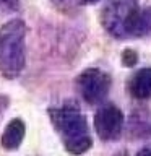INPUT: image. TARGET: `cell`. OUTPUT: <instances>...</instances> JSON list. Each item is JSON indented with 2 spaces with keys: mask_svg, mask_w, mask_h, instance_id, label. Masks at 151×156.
Segmentation results:
<instances>
[{
  "mask_svg": "<svg viewBox=\"0 0 151 156\" xmlns=\"http://www.w3.org/2000/svg\"><path fill=\"white\" fill-rule=\"evenodd\" d=\"M26 23L13 18L0 26V73L7 80L21 75L26 65Z\"/></svg>",
  "mask_w": 151,
  "mask_h": 156,
  "instance_id": "obj_2",
  "label": "cell"
},
{
  "mask_svg": "<svg viewBox=\"0 0 151 156\" xmlns=\"http://www.w3.org/2000/svg\"><path fill=\"white\" fill-rule=\"evenodd\" d=\"M130 94L136 99H151V68H140L128 83Z\"/></svg>",
  "mask_w": 151,
  "mask_h": 156,
  "instance_id": "obj_8",
  "label": "cell"
},
{
  "mask_svg": "<svg viewBox=\"0 0 151 156\" xmlns=\"http://www.w3.org/2000/svg\"><path fill=\"white\" fill-rule=\"evenodd\" d=\"M122 60H124L125 67H133L136 60H138V57H136L135 51H130V49H127V51L124 52V55H122Z\"/></svg>",
  "mask_w": 151,
  "mask_h": 156,
  "instance_id": "obj_9",
  "label": "cell"
},
{
  "mask_svg": "<svg viewBox=\"0 0 151 156\" xmlns=\"http://www.w3.org/2000/svg\"><path fill=\"white\" fill-rule=\"evenodd\" d=\"M135 156H151V145L143 146V148H141V150H140Z\"/></svg>",
  "mask_w": 151,
  "mask_h": 156,
  "instance_id": "obj_11",
  "label": "cell"
},
{
  "mask_svg": "<svg viewBox=\"0 0 151 156\" xmlns=\"http://www.w3.org/2000/svg\"><path fill=\"white\" fill-rule=\"evenodd\" d=\"M138 8V0H107L101 12V23L111 36L125 39L127 26Z\"/></svg>",
  "mask_w": 151,
  "mask_h": 156,
  "instance_id": "obj_3",
  "label": "cell"
},
{
  "mask_svg": "<svg viewBox=\"0 0 151 156\" xmlns=\"http://www.w3.org/2000/svg\"><path fill=\"white\" fill-rule=\"evenodd\" d=\"M94 132L101 140H117L124 130V114L114 104H104L94 114Z\"/></svg>",
  "mask_w": 151,
  "mask_h": 156,
  "instance_id": "obj_5",
  "label": "cell"
},
{
  "mask_svg": "<svg viewBox=\"0 0 151 156\" xmlns=\"http://www.w3.org/2000/svg\"><path fill=\"white\" fill-rule=\"evenodd\" d=\"M49 117L63 146L72 154H83L91 148L93 138L85 114L73 102L49 109Z\"/></svg>",
  "mask_w": 151,
  "mask_h": 156,
  "instance_id": "obj_1",
  "label": "cell"
},
{
  "mask_svg": "<svg viewBox=\"0 0 151 156\" xmlns=\"http://www.w3.org/2000/svg\"><path fill=\"white\" fill-rule=\"evenodd\" d=\"M51 2H54V3H63L65 0H51Z\"/></svg>",
  "mask_w": 151,
  "mask_h": 156,
  "instance_id": "obj_13",
  "label": "cell"
},
{
  "mask_svg": "<svg viewBox=\"0 0 151 156\" xmlns=\"http://www.w3.org/2000/svg\"><path fill=\"white\" fill-rule=\"evenodd\" d=\"M24 133H26V125L21 119H12L5 127L3 133H2V146L8 151L18 150L19 145L24 140Z\"/></svg>",
  "mask_w": 151,
  "mask_h": 156,
  "instance_id": "obj_7",
  "label": "cell"
},
{
  "mask_svg": "<svg viewBox=\"0 0 151 156\" xmlns=\"http://www.w3.org/2000/svg\"><path fill=\"white\" fill-rule=\"evenodd\" d=\"M151 36V7L138 8L130 20L125 37H148Z\"/></svg>",
  "mask_w": 151,
  "mask_h": 156,
  "instance_id": "obj_6",
  "label": "cell"
},
{
  "mask_svg": "<svg viewBox=\"0 0 151 156\" xmlns=\"http://www.w3.org/2000/svg\"><path fill=\"white\" fill-rule=\"evenodd\" d=\"M97 2H99V0H80V3H83V5H94Z\"/></svg>",
  "mask_w": 151,
  "mask_h": 156,
  "instance_id": "obj_12",
  "label": "cell"
},
{
  "mask_svg": "<svg viewBox=\"0 0 151 156\" xmlns=\"http://www.w3.org/2000/svg\"><path fill=\"white\" fill-rule=\"evenodd\" d=\"M8 104H10V99H8V96H5V94H0V119H2V115L5 114V111L8 109Z\"/></svg>",
  "mask_w": 151,
  "mask_h": 156,
  "instance_id": "obj_10",
  "label": "cell"
},
{
  "mask_svg": "<svg viewBox=\"0 0 151 156\" xmlns=\"http://www.w3.org/2000/svg\"><path fill=\"white\" fill-rule=\"evenodd\" d=\"M76 90L88 104H101L111 90V78L101 68H86L76 76Z\"/></svg>",
  "mask_w": 151,
  "mask_h": 156,
  "instance_id": "obj_4",
  "label": "cell"
}]
</instances>
